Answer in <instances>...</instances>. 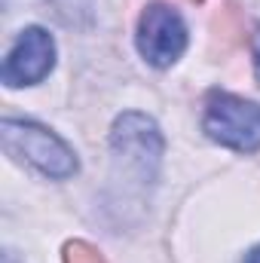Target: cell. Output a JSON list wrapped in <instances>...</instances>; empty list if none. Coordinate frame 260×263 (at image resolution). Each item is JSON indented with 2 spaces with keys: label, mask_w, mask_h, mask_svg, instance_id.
Returning <instances> with one entry per match:
<instances>
[{
  "label": "cell",
  "mask_w": 260,
  "mask_h": 263,
  "mask_svg": "<svg viewBox=\"0 0 260 263\" xmlns=\"http://www.w3.org/2000/svg\"><path fill=\"white\" fill-rule=\"evenodd\" d=\"M0 141H3V150L9 156L34 165L46 178L65 181L70 175H77V168H80L77 153L52 129H46L40 123H31V120H3L0 123Z\"/></svg>",
  "instance_id": "cell-1"
},
{
  "label": "cell",
  "mask_w": 260,
  "mask_h": 263,
  "mask_svg": "<svg viewBox=\"0 0 260 263\" xmlns=\"http://www.w3.org/2000/svg\"><path fill=\"white\" fill-rule=\"evenodd\" d=\"M190 3H202V0H190Z\"/></svg>",
  "instance_id": "cell-9"
},
{
  "label": "cell",
  "mask_w": 260,
  "mask_h": 263,
  "mask_svg": "<svg viewBox=\"0 0 260 263\" xmlns=\"http://www.w3.org/2000/svg\"><path fill=\"white\" fill-rule=\"evenodd\" d=\"M55 67V40L46 28H25L18 34V40L12 43V49L3 59V83L6 86H37L49 77V70Z\"/></svg>",
  "instance_id": "cell-5"
},
{
  "label": "cell",
  "mask_w": 260,
  "mask_h": 263,
  "mask_svg": "<svg viewBox=\"0 0 260 263\" xmlns=\"http://www.w3.org/2000/svg\"><path fill=\"white\" fill-rule=\"evenodd\" d=\"M245 263H260V245H254V248L248 251V257H245Z\"/></svg>",
  "instance_id": "cell-8"
},
{
  "label": "cell",
  "mask_w": 260,
  "mask_h": 263,
  "mask_svg": "<svg viewBox=\"0 0 260 263\" xmlns=\"http://www.w3.org/2000/svg\"><path fill=\"white\" fill-rule=\"evenodd\" d=\"M187 49V25L169 3H150L138 18V52L147 65L172 67Z\"/></svg>",
  "instance_id": "cell-4"
},
{
  "label": "cell",
  "mask_w": 260,
  "mask_h": 263,
  "mask_svg": "<svg viewBox=\"0 0 260 263\" xmlns=\"http://www.w3.org/2000/svg\"><path fill=\"white\" fill-rule=\"evenodd\" d=\"M65 263H107L101 251H95L89 242H67L65 245Z\"/></svg>",
  "instance_id": "cell-6"
},
{
  "label": "cell",
  "mask_w": 260,
  "mask_h": 263,
  "mask_svg": "<svg viewBox=\"0 0 260 263\" xmlns=\"http://www.w3.org/2000/svg\"><path fill=\"white\" fill-rule=\"evenodd\" d=\"M110 150H114L117 165L135 175V181L141 187H147L156 181L165 141H162L159 126L147 114L129 110V114L117 117V123L110 129Z\"/></svg>",
  "instance_id": "cell-2"
},
{
  "label": "cell",
  "mask_w": 260,
  "mask_h": 263,
  "mask_svg": "<svg viewBox=\"0 0 260 263\" xmlns=\"http://www.w3.org/2000/svg\"><path fill=\"white\" fill-rule=\"evenodd\" d=\"M202 132L236 153H257L260 150V104L230 95V92H211L205 98Z\"/></svg>",
  "instance_id": "cell-3"
},
{
  "label": "cell",
  "mask_w": 260,
  "mask_h": 263,
  "mask_svg": "<svg viewBox=\"0 0 260 263\" xmlns=\"http://www.w3.org/2000/svg\"><path fill=\"white\" fill-rule=\"evenodd\" d=\"M251 59H254V77H257V83H260V28L251 37Z\"/></svg>",
  "instance_id": "cell-7"
}]
</instances>
